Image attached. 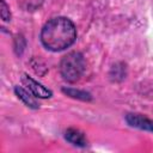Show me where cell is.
Returning a JSON list of instances; mask_svg holds the SVG:
<instances>
[{"mask_svg": "<svg viewBox=\"0 0 153 153\" xmlns=\"http://www.w3.org/2000/svg\"><path fill=\"white\" fill-rule=\"evenodd\" d=\"M75 38L76 29L74 24L65 17L50 19L41 31L43 45L51 51H60L71 47Z\"/></svg>", "mask_w": 153, "mask_h": 153, "instance_id": "obj_1", "label": "cell"}, {"mask_svg": "<svg viewBox=\"0 0 153 153\" xmlns=\"http://www.w3.org/2000/svg\"><path fill=\"white\" fill-rule=\"evenodd\" d=\"M85 69L84 56L78 51H72L63 56L60 63V72L68 82H75L80 79Z\"/></svg>", "mask_w": 153, "mask_h": 153, "instance_id": "obj_2", "label": "cell"}, {"mask_svg": "<svg viewBox=\"0 0 153 153\" xmlns=\"http://www.w3.org/2000/svg\"><path fill=\"white\" fill-rule=\"evenodd\" d=\"M22 80H23L24 85L27 87V90L35 97H39V98H49V97H51V91L50 90H48L47 87H44L42 84L37 82L36 80L31 79L30 76H27V75L24 74L23 78H22Z\"/></svg>", "mask_w": 153, "mask_h": 153, "instance_id": "obj_3", "label": "cell"}, {"mask_svg": "<svg viewBox=\"0 0 153 153\" xmlns=\"http://www.w3.org/2000/svg\"><path fill=\"white\" fill-rule=\"evenodd\" d=\"M126 120L131 127L148 130V131H153V121L148 120L147 117H143V116L137 115V114H129V115H127Z\"/></svg>", "mask_w": 153, "mask_h": 153, "instance_id": "obj_4", "label": "cell"}, {"mask_svg": "<svg viewBox=\"0 0 153 153\" xmlns=\"http://www.w3.org/2000/svg\"><path fill=\"white\" fill-rule=\"evenodd\" d=\"M66 139L71 142V143H73V145H75V146H79V147H85L86 145H87V140H86V137H85V135L80 131V130H78V129H73V128H71V129H68L67 131H66Z\"/></svg>", "mask_w": 153, "mask_h": 153, "instance_id": "obj_5", "label": "cell"}, {"mask_svg": "<svg viewBox=\"0 0 153 153\" xmlns=\"http://www.w3.org/2000/svg\"><path fill=\"white\" fill-rule=\"evenodd\" d=\"M14 91H16V93H17V96H18V98H20L27 106H30V108H32V109H37L39 105L37 104V102L25 91V90H23L22 87H16L14 88Z\"/></svg>", "mask_w": 153, "mask_h": 153, "instance_id": "obj_6", "label": "cell"}, {"mask_svg": "<svg viewBox=\"0 0 153 153\" xmlns=\"http://www.w3.org/2000/svg\"><path fill=\"white\" fill-rule=\"evenodd\" d=\"M44 0H18V5L25 11H35L42 6Z\"/></svg>", "mask_w": 153, "mask_h": 153, "instance_id": "obj_7", "label": "cell"}, {"mask_svg": "<svg viewBox=\"0 0 153 153\" xmlns=\"http://www.w3.org/2000/svg\"><path fill=\"white\" fill-rule=\"evenodd\" d=\"M63 92H66V93H67V94H69L71 97L79 98V99H84V100H86V99H90V98H91L88 93H86V92H84V91H79V90L76 91V90H72V88H68V90L63 88Z\"/></svg>", "mask_w": 153, "mask_h": 153, "instance_id": "obj_8", "label": "cell"}, {"mask_svg": "<svg viewBox=\"0 0 153 153\" xmlns=\"http://www.w3.org/2000/svg\"><path fill=\"white\" fill-rule=\"evenodd\" d=\"M0 14H1V18L4 20H10L11 19V13H10V10L6 5V2L4 0H1V10H0Z\"/></svg>", "mask_w": 153, "mask_h": 153, "instance_id": "obj_9", "label": "cell"}]
</instances>
